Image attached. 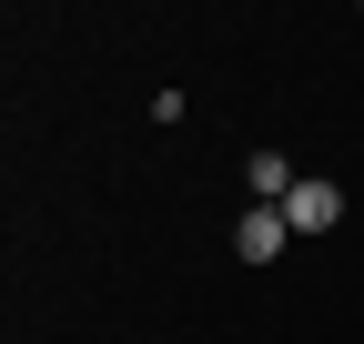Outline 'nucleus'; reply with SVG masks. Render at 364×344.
I'll return each instance as SVG.
<instances>
[{
    "mask_svg": "<svg viewBox=\"0 0 364 344\" xmlns=\"http://www.w3.org/2000/svg\"><path fill=\"white\" fill-rule=\"evenodd\" d=\"M273 213H284L294 233H334V223H344V193H334V183H314V172H304V183H294L284 203H273Z\"/></svg>",
    "mask_w": 364,
    "mask_h": 344,
    "instance_id": "nucleus-1",
    "label": "nucleus"
},
{
    "mask_svg": "<svg viewBox=\"0 0 364 344\" xmlns=\"http://www.w3.org/2000/svg\"><path fill=\"white\" fill-rule=\"evenodd\" d=\"M243 183H253V193H263V203H284V193H294V183H304V172H294V162H284V152H253V162H243Z\"/></svg>",
    "mask_w": 364,
    "mask_h": 344,
    "instance_id": "nucleus-3",
    "label": "nucleus"
},
{
    "mask_svg": "<svg viewBox=\"0 0 364 344\" xmlns=\"http://www.w3.org/2000/svg\"><path fill=\"white\" fill-rule=\"evenodd\" d=\"M284 243H294V223H284V213H273V203H253L243 223H233V253H243V264H273V253H284Z\"/></svg>",
    "mask_w": 364,
    "mask_h": 344,
    "instance_id": "nucleus-2",
    "label": "nucleus"
}]
</instances>
